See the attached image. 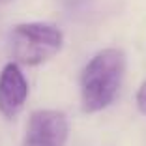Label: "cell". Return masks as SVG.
Wrapping results in <instances>:
<instances>
[{"label":"cell","mask_w":146,"mask_h":146,"mask_svg":"<svg viewBox=\"0 0 146 146\" xmlns=\"http://www.w3.org/2000/svg\"><path fill=\"white\" fill-rule=\"evenodd\" d=\"M125 71V54L120 49H103L81 73V101L84 112H98L114 101Z\"/></svg>","instance_id":"6da1fadb"},{"label":"cell","mask_w":146,"mask_h":146,"mask_svg":"<svg viewBox=\"0 0 146 146\" xmlns=\"http://www.w3.org/2000/svg\"><path fill=\"white\" fill-rule=\"evenodd\" d=\"M64 36L47 23H23L11 30V54L19 64L38 66L62 49Z\"/></svg>","instance_id":"7a4b0ae2"},{"label":"cell","mask_w":146,"mask_h":146,"mask_svg":"<svg viewBox=\"0 0 146 146\" xmlns=\"http://www.w3.org/2000/svg\"><path fill=\"white\" fill-rule=\"evenodd\" d=\"M68 133L69 125L64 112L41 109L32 112L21 146H64Z\"/></svg>","instance_id":"3957f363"},{"label":"cell","mask_w":146,"mask_h":146,"mask_svg":"<svg viewBox=\"0 0 146 146\" xmlns=\"http://www.w3.org/2000/svg\"><path fill=\"white\" fill-rule=\"evenodd\" d=\"M26 98H28V82L23 71L13 62L6 64L0 73V112L6 118H13L25 107Z\"/></svg>","instance_id":"277c9868"},{"label":"cell","mask_w":146,"mask_h":146,"mask_svg":"<svg viewBox=\"0 0 146 146\" xmlns=\"http://www.w3.org/2000/svg\"><path fill=\"white\" fill-rule=\"evenodd\" d=\"M137 105H139V109H141V112L146 116V81L141 84V88H139V92H137Z\"/></svg>","instance_id":"5b68a950"},{"label":"cell","mask_w":146,"mask_h":146,"mask_svg":"<svg viewBox=\"0 0 146 146\" xmlns=\"http://www.w3.org/2000/svg\"><path fill=\"white\" fill-rule=\"evenodd\" d=\"M0 2H2V4H6V2H11V0H0Z\"/></svg>","instance_id":"8992f818"}]
</instances>
